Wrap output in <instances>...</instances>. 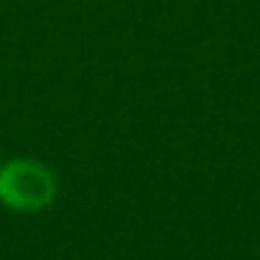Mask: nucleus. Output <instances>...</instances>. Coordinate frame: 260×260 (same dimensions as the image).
<instances>
[{
  "mask_svg": "<svg viewBox=\"0 0 260 260\" xmlns=\"http://www.w3.org/2000/svg\"><path fill=\"white\" fill-rule=\"evenodd\" d=\"M57 197V178L39 160H12L0 167V201L16 212H39Z\"/></svg>",
  "mask_w": 260,
  "mask_h": 260,
  "instance_id": "nucleus-1",
  "label": "nucleus"
}]
</instances>
